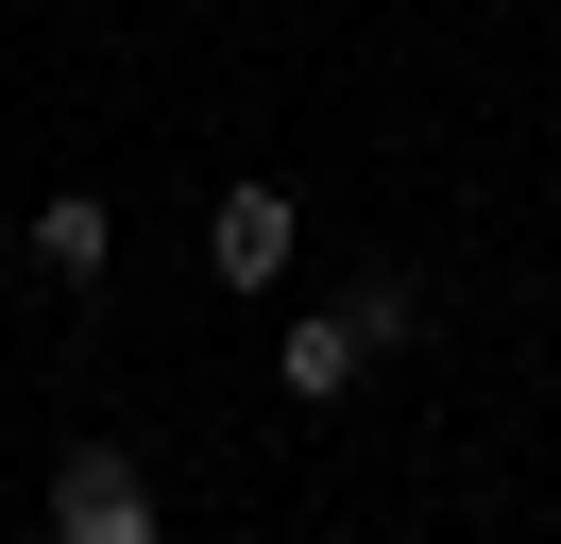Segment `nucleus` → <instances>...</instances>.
<instances>
[{
	"mask_svg": "<svg viewBox=\"0 0 561 544\" xmlns=\"http://www.w3.org/2000/svg\"><path fill=\"white\" fill-rule=\"evenodd\" d=\"M51 544H171L137 442H69V460H51Z\"/></svg>",
	"mask_w": 561,
	"mask_h": 544,
	"instance_id": "obj_1",
	"label": "nucleus"
},
{
	"mask_svg": "<svg viewBox=\"0 0 561 544\" xmlns=\"http://www.w3.org/2000/svg\"><path fill=\"white\" fill-rule=\"evenodd\" d=\"M375 358H391V340L357 324V306H307V324L273 340V374H289V392H307V408H341V392H357V374H375Z\"/></svg>",
	"mask_w": 561,
	"mask_h": 544,
	"instance_id": "obj_2",
	"label": "nucleus"
},
{
	"mask_svg": "<svg viewBox=\"0 0 561 544\" xmlns=\"http://www.w3.org/2000/svg\"><path fill=\"white\" fill-rule=\"evenodd\" d=\"M205 256H221V290H273V272H289V188H221Z\"/></svg>",
	"mask_w": 561,
	"mask_h": 544,
	"instance_id": "obj_3",
	"label": "nucleus"
},
{
	"mask_svg": "<svg viewBox=\"0 0 561 544\" xmlns=\"http://www.w3.org/2000/svg\"><path fill=\"white\" fill-rule=\"evenodd\" d=\"M103 256H119V204H103V188H51V204H35V272H69V290H85Z\"/></svg>",
	"mask_w": 561,
	"mask_h": 544,
	"instance_id": "obj_4",
	"label": "nucleus"
},
{
	"mask_svg": "<svg viewBox=\"0 0 561 544\" xmlns=\"http://www.w3.org/2000/svg\"><path fill=\"white\" fill-rule=\"evenodd\" d=\"M0 306H18V290H0Z\"/></svg>",
	"mask_w": 561,
	"mask_h": 544,
	"instance_id": "obj_5",
	"label": "nucleus"
}]
</instances>
